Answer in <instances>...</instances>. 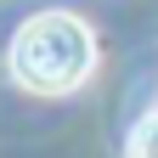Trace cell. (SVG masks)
Returning <instances> with one entry per match:
<instances>
[{"label": "cell", "mask_w": 158, "mask_h": 158, "mask_svg": "<svg viewBox=\"0 0 158 158\" xmlns=\"http://www.w3.org/2000/svg\"><path fill=\"white\" fill-rule=\"evenodd\" d=\"M96 68V34L73 11H34L11 34V79L34 96H68Z\"/></svg>", "instance_id": "obj_1"}, {"label": "cell", "mask_w": 158, "mask_h": 158, "mask_svg": "<svg viewBox=\"0 0 158 158\" xmlns=\"http://www.w3.org/2000/svg\"><path fill=\"white\" fill-rule=\"evenodd\" d=\"M130 158H158V113H147L130 135Z\"/></svg>", "instance_id": "obj_2"}]
</instances>
